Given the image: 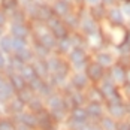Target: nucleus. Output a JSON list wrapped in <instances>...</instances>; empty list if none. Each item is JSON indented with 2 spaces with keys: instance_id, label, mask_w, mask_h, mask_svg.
Wrapping results in <instances>:
<instances>
[{
  "instance_id": "15",
  "label": "nucleus",
  "mask_w": 130,
  "mask_h": 130,
  "mask_svg": "<svg viewBox=\"0 0 130 130\" xmlns=\"http://www.w3.org/2000/svg\"><path fill=\"white\" fill-rule=\"evenodd\" d=\"M75 85L76 87H84L85 85V79L82 78V76H76L75 78Z\"/></svg>"
},
{
  "instance_id": "13",
  "label": "nucleus",
  "mask_w": 130,
  "mask_h": 130,
  "mask_svg": "<svg viewBox=\"0 0 130 130\" xmlns=\"http://www.w3.org/2000/svg\"><path fill=\"white\" fill-rule=\"evenodd\" d=\"M111 18L117 20V23H121V13H120V11H117V9L111 11Z\"/></svg>"
},
{
  "instance_id": "12",
  "label": "nucleus",
  "mask_w": 130,
  "mask_h": 130,
  "mask_svg": "<svg viewBox=\"0 0 130 130\" xmlns=\"http://www.w3.org/2000/svg\"><path fill=\"white\" fill-rule=\"evenodd\" d=\"M13 46H15V50H18V51H24V40L21 39H15L13 40Z\"/></svg>"
},
{
  "instance_id": "7",
  "label": "nucleus",
  "mask_w": 130,
  "mask_h": 130,
  "mask_svg": "<svg viewBox=\"0 0 130 130\" xmlns=\"http://www.w3.org/2000/svg\"><path fill=\"white\" fill-rule=\"evenodd\" d=\"M109 111H111V114H112L114 117H123L124 112H126L124 106H123L121 103H112L111 106H109Z\"/></svg>"
},
{
  "instance_id": "3",
  "label": "nucleus",
  "mask_w": 130,
  "mask_h": 130,
  "mask_svg": "<svg viewBox=\"0 0 130 130\" xmlns=\"http://www.w3.org/2000/svg\"><path fill=\"white\" fill-rule=\"evenodd\" d=\"M9 82H11V85H12L13 91H17V93L23 91L27 87L24 78H23V76H20L18 73H12V75H11V81H9Z\"/></svg>"
},
{
  "instance_id": "2",
  "label": "nucleus",
  "mask_w": 130,
  "mask_h": 130,
  "mask_svg": "<svg viewBox=\"0 0 130 130\" xmlns=\"http://www.w3.org/2000/svg\"><path fill=\"white\" fill-rule=\"evenodd\" d=\"M87 111L84 109V108H79V106H75L73 109H72V121L79 126V124H85V121H87Z\"/></svg>"
},
{
  "instance_id": "17",
  "label": "nucleus",
  "mask_w": 130,
  "mask_h": 130,
  "mask_svg": "<svg viewBox=\"0 0 130 130\" xmlns=\"http://www.w3.org/2000/svg\"><path fill=\"white\" fill-rule=\"evenodd\" d=\"M3 23H5V15H3V13L0 12V26H2Z\"/></svg>"
},
{
  "instance_id": "19",
  "label": "nucleus",
  "mask_w": 130,
  "mask_h": 130,
  "mask_svg": "<svg viewBox=\"0 0 130 130\" xmlns=\"http://www.w3.org/2000/svg\"><path fill=\"white\" fill-rule=\"evenodd\" d=\"M90 2H93V3H94V2H97V0H90Z\"/></svg>"
},
{
  "instance_id": "11",
  "label": "nucleus",
  "mask_w": 130,
  "mask_h": 130,
  "mask_svg": "<svg viewBox=\"0 0 130 130\" xmlns=\"http://www.w3.org/2000/svg\"><path fill=\"white\" fill-rule=\"evenodd\" d=\"M90 76L93 79H99L102 76V70H100L99 66H91L90 67Z\"/></svg>"
},
{
  "instance_id": "4",
  "label": "nucleus",
  "mask_w": 130,
  "mask_h": 130,
  "mask_svg": "<svg viewBox=\"0 0 130 130\" xmlns=\"http://www.w3.org/2000/svg\"><path fill=\"white\" fill-rule=\"evenodd\" d=\"M27 106H28L30 112L35 114V115H39L42 111H45V109H43V103L40 102V99H38V97H33V99L30 100V103H27Z\"/></svg>"
},
{
  "instance_id": "6",
  "label": "nucleus",
  "mask_w": 130,
  "mask_h": 130,
  "mask_svg": "<svg viewBox=\"0 0 130 130\" xmlns=\"http://www.w3.org/2000/svg\"><path fill=\"white\" fill-rule=\"evenodd\" d=\"M17 97H18V99H20L24 105H27V103H30V100H31L35 96H33V90H30V88H27V87H26L23 91H20V93H18V96H17Z\"/></svg>"
},
{
  "instance_id": "8",
  "label": "nucleus",
  "mask_w": 130,
  "mask_h": 130,
  "mask_svg": "<svg viewBox=\"0 0 130 130\" xmlns=\"http://www.w3.org/2000/svg\"><path fill=\"white\" fill-rule=\"evenodd\" d=\"M12 33L17 38H24L27 35V30H26V27L23 26V23H15V26L12 28Z\"/></svg>"
},
{
  "instance_id": "5",
  "label": "nucleus",
  "mask_w": 130,
  "mask_h": 130,
  "mask_svg": "<svg viewBox=\"0 0 130 130\" xmlns=\"http://www.w3.org/2000/svg\"><path fill=\"white\" fill-rule=\"evenodd\" d=\"M85 111H87V115L91 118H100L102 117V106L99 103H96V102L90 103V106Z\"/></svg>"
},
{
  "instance_id": "18",
  "label": "nucleus",
  "mask_w": 130,
  "mask_h": 130,
  "mask_svg": "<svg viewBox=\"0 0 130 130\" xmlns=\"http://www.w3.org/2000/svg\"><path fill=\"white\" fill-rule=\"evenodd\" d=\"M5 66V60H3V57H2V54H0V67H3Z\"/></svg>"
},
{
  "instance_id": "16",
  "label": "nucleus",
  "mask_w": 130,
  "mask_h": 130,
  "mask_svg": "<svg viewBox=\"0 0 130 130\" xmlns=\"http://www.w3.org/2000/svg\"><path fill=\"white\" fill-rule=\"evenodd\" d=\"M57 9H61L60 12H66L67 11V5H66L64 2H58L57 3Z\"/></svg>"
},
{
  "instance_id": "9",
  "label": "nucleus",
  "mask_w": 130,
  "mask_h": 130,
  "mask_svg": "<svg viewBox=\"0 0 130 130\" xmlns=\"http://www.w3.org/2000/svg\"><path fill=\"white\" fill-rule=\"evenodd\" d=\"M21 76L24 78V81H31V79L36 78V73H35V69H30V67H24L21 70Z\"/></svg>"
},
{
  "instance_id": "14",
  "label": "nucleus",
  "mask_w": 130,
  "mask_h": 130,
  "mask_svg": "<svg viewBox=\"0 0 130 130\" xmlns=\"http://www.w3.org/2000/svg\"><path fill=\"white\" fill-rule=\"evenodd\" d=\"M2 45H3V50H5V51H9L11 46H12V42L8 39V38H5V39L2 40Z\"/></svg>"
},
{
  "instance_id": "1",
  "label": "nucleus",
  "mask_w": 130,
  "mask_h": 130,
  "mask_svg": "<svg viewBox=\"0 0 130 130\" xmlns=\"http://www.w3.org/2000/svg\"><path fill=\"white\" fill-rule=\"evenodd\" d=\"M6 106H8L6 111L11 114V117H17V115H20V114L24 112V106H26V105L23 103L18 97H12Z\"/></svg>"
},
{
  "instance_id": "10",
  "label": "nucleus",
  "mask_w": 130,
  "mask_h": 130,
  "mask_svg": "<svg viewBox=\"0 0 130 130\" xmlns=\"http://www.w3.org/2000/svg\"><path fill=\"white\" fill-rule=\"evenodd\" d=\"M102 126H103L105 130H117V126H115L112 118H103L102 120Z\"/></svg>"
}]
</instances>
